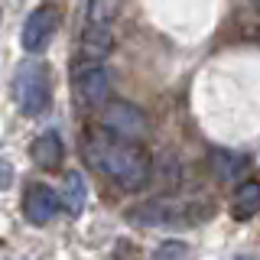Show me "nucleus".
Returning <instances> with one entry per match:
<instances>
[{
  "label": "nucleus",
  "mask_w": 260,
  "mask_h": 260,
  "mask_svg": "<svg viewBox=\"0 0 260 260\" xmlns=\"http://www.w3.org/2000/svg\"><path fill=\"white\" fill-rule=\"evenodd\" d=\"M81 153H85L88 166L104 179H111L117 189L137 192L150 185L153 179V159L143 150L140 140L134 137H120L108 127H88L85 140H81Z\"/></svg>",
  "instance_id": "f257e3e1"
},
{
  "label": "nucleus",
  "mask_w": 260,
  "mask_h": 260,
  "mask_svg": "<svg viewBox=\"0 0 260 260\" xmlns=\"http://www.w3.org/2000/svg\"><path fill=\"white\" fill-rule=\"evenodd\" d=\"M211 202L205 199H173V195H162V199H150L143 205L130 208V221L140 228H192L202 224L205 218H211Z\"/></svg>",
  "instance_id": "f03ea898"
},
{
  "label": "nucleus",
  "mask_w": 260,
  "mask_h": 260,
  "mask_svg": "<svg viewBox=\"0 0 260 260\" xmlns=\"http://www.w3.org/2000/svg\"><path fill=\"white\" fill-rule=\"evenodd\" d=\"M10 94L20 114H26V117L43 114L52 104V72H49V65L39 59L20 62L10 78Z\"/></svg>",
  "instance_id": "7ed1b4c3"
},
{
  "label": "nucleus",
  "mask_w": 260,
  "mask_h": 260,
  "mask_svg": "<svg viewBox=\"0 0 260 260\" xmlns=\"http://www.w3.org/2000/svg\"><path fill=\"white\" fill-rule=\"evenodd\" d=\"M72 85L85 108H104L111 101V72L101 59H81L72 72Z\"/></svg>",
  "instance_id": "20e7f679"
},
{
  "label": "nucleus",
  "mask_w": 260,
  "mask_h": 260,
  "mask_svg": "<svg viewBox=\"0 0 260 260\" xmlns=\"http://www.w3.org/2000/svg\"><path fill=\"white\" fill-rule=\"evenodd\" d=\"M59 23H62V13L55 4H39L26 20H23V29H20V46L26 55H39L43 49L52 43V36L59 32Z\"/></svg>",
  "instance_id": "39448f33"
},
{
  "label": "nucleus",
  "mask_w": 260,
  "mask_h": 260,
  "mask_svg": "<svg viewBox=\"0 0 260 260\" xmlns=\"http://www.w3.org/2000/svg\"><path fill=\"white\" fill-rule=\"evenodd\" d=\"M62 211V195L55 189H49L46 182H29L23 192V218L36 228H46L49 221H55V215Z\"/></svg>",
  "instance_id": "423d86ee"
},
{
  "label": "nucleus",
  "mask_w": 260,
  "mask_h": 260,
  "mask_svg": "<svg viewBox=\"0 0 260 260\" xmlns=\"http://www.w3.org/2000/svg\"><path fill=\"white\" fill-rule=\"evenodd\" d=\"M101 124L108 130H114V134H120V137H134V140H140L146 130H150L146 114L140 108H134V104H127V101H108L104 104Z\"/></svg>",
  "instance_id": "0eeeda50"
},
{
  "label": "nucleus",
  "mask_w": 260,
  "mask_h": 260,
  "mask_svg": "<svg viewBox=\"0 0 260 260\" xmlns=\"http://www.w3.org/2000/svg\"><path fill=\"white\" fill-rule=\"evenodd\" d=\"M29 159L36 162L39 169H46V173L62 169V162H65V143H62L59 130H43V134L29 143Z\"/></svg>",
  "instance_id": "6e6552de"
},
{
  "label": "nucleus",
  "mask_w": 260,
  "mask_h": 260,
  "mask_svg": "<svg viewBox=\"0 0 260 260\" xmlns=\"http://www.w3.org/2000/svg\"><path fill=\"white\" fill-rule=\"evenodd\" d=\"M59 195H62V208L69 211L72 218L85 215V208H88V185H85V176H81L78 169H72V173L62 176Z\"/></svg>",
  "instance_id": "1a4fd4ad"
},
{
  "label": "nucleus",
  "mask_w": 260,
  "mask_h": 260,
  "mask_svg": "<svg viewBox=\"0 0 260 260\" xmlns=\"http://www.w3.org/2000/svg\"><path fill=\"white\" fill-rule=\"evenodd\" d=\"M111 26L104 23H88L85 32H81V59H101L111 52Z\"/></svg>",
  "instance_id": "9d476101"
},
{
  "label": "nucleus",
  "mask_w": 260,
  "mask_h": 260,
  "mask_svg": "<svg viewBox=\"0 0 260 260\" xmlns=\"http://www.w3.org/2000/svg\"><path fill=\"white\" fill-rule=\"evenodd\" d=\"M247 166H250V159L244 156V153H228V150L211 153V173L221 179V182L241 179V173H247Z\"/></svg>",
  "instance_id": "9b49d317"
},
{
  "label": "nucleus",
  "mask_w": 260,
  "mask_h": 260,
  "mask_svg": "<svg viewBox=\"0 0 260 260\" xmlns=\"http://www.w3.org/2000/svg\"><path fill=\"white\" fill-rule=\"evenodd\" d=\"M257 211H260V182L257 179H247V182L238 185V192L231 199V215L244 221V218H254Z\"/></svg>",
  "instance_id": "f8f14e48"
},
{
  "label": "nucleus",
  "mask_w": 260,
  "mask_h": 260,
  "mask_svg": "<svg viewBox=\"0 0 260 260\" xmlns=\"http://www.w3.org/2000/svg\"><path fill=\"white\" fill-rule=\"evenodd\" d=\"M120 13V0H88V23H104L111 26Z\"/></svg>",
  "instance_id": "ddd939ff"
},
{
  "label": "nucleus",
  "mask_w": 260,
  "mask_h": 260,
  "mask_svg": "<svg viewBox=\"0 0 260 260\" xmlns=\"http://www.w3.org/2000/svg\"><path fill=\"white\" fill-rule=\"evenodd\" d=\"M185 254H189L185 244H162V247H156V257H185Z\"/></svg>",
  "instance_id": "4468645a"
},
{
  "label": "nucleus",
  "mask_w": 260,
  "mask_h": 260,
  "mask_svg": "<svg viewBox=\"0 0 260 260\" xmlns=\"http://www.w3.org/2000/svg\"><path fill=\"white\" fill-rule=\"evenodd\" d=\"M10 179H13V166L7 159H0V189H7V185H10Z\"/></svg>",
  "instance_id": "2eb2a0df"
},
{
  "label": "nucleus",
  "mask_w": 260,
  "mask_h": 260,
  "mask_svg": "<svg viewBox=\"0 0 260 260\" xmlns=\"http://www.w3.org/2000/svg\"><path fill=\"white\" fill-rule=\"evenodd\" d=\"M257 7H260V0H257Z\"/></svg>",
  "instance_id": "dca6fc26"
}]
</instances>
